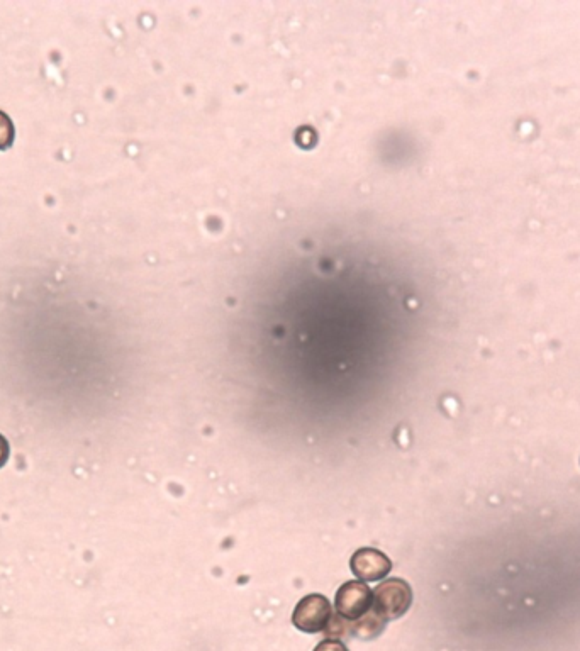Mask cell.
Returning a JSON list of instances; mask_svg holds the SVG:
<instances>
[{
  "label": "cell",
  "mask_w": 580,
  "mask_h": 651,
  "mask_svg": "<svg viewBox=\"0 0 580 651\" xmlns=\"http://www.w3.org/2000/svg\"><path fill=\"white\" fill-rule=\"evenodd\" d=\"M413 604V589L402 579L385 580L375 587L374 611L385 621L402 618Z\"/></svg>",
  "instance_id": "cell-1"
},
{
  "label": "cell",
  "mask_w": 580,
  "mask_h": 651,
  "mask_svg": "<svg viewBox=\"0 0 580 651\" xmlns=\"http://www.w3.org/2000/svg\"><path fill=\"white\" fill-rule=\"evenodd\" d=\"M333 621L331 602L321 594L304 597L292 614V624L304 633H321L330 628Z\"/></svg>",
  "instance_id": "cell-2"
},
{
  "label": "cell",
  "mask_w": 580,
  "mask_h": 651,
  "mask_svg": "<svg viewBox=\"0 0 580 651\" xmlns=\"http://www.w3.org/2000/svg\"><path fill=\"white\" fill-rule=\"evenodd\" d=\"M336 613L346 621H357L374 609V592L363 582H346L336 594Z\"/></svg>",
  "instance_id": "cell-3"
},
{
  "label": "cell",
  "mask_w": 580,
  "mask_h": 651,
  "mask_svg": "<svg viewBox=\"0 0 580 651\" xmlns=\"http://www.w3.org/2000/svg\"><path fill=\"white\" fill-rule=\"evenodd\" d=\"M353 574L367 582H377L391 572L392 562L374 548H360L350 560Z\"/></svg>",
  "instance_id": "cell-4"
},
{
  "label": "cell",
  "mask_w": 580,
  "mask_h": 651,
  "mask_svg": "<svg viewBox=\"0 0 580 651\" xmlns=\"http://www.w3.org/2000/svg\"><path fill=\"white\" fill-rule=\"evenodd\" d=\"M385 623L387 621L372 609L363 618L357 619L355 623H350V633L362 640H374L384 631Z\"/></svg>",
  "instance_id": "cell-5"
},
{
  "label": "cell",
  "mask_w": 580,
  "mask_h": 651,
  "mask_svg": "<svg viewBox=\"0 0 580 651\" xmlns=\"http://www.w3.org/2000/svg\"><path fill=\"white\" fill-rule=\"evenodd\" d=\"M14 143V124L6 112L0 111V151L9 150Z\"/></svg>",
  "instance_id": "cell-6"
},
{
  "label": "cell",
  "mask_w": 580,
  "mask_h": 651,
  "mask_svg": "<svg viewBox=\"0 0 580 651\" xmlns=\"http://www.w3.org/2000/svg\"><path fill=\"white\" fill-rule=\"evenodd\" d=\"M314 651H348V648H346L345 643H341L340 640H324L319 643L316 648H314Z\"/></svg>",
  "instance_id": "cell-7"
},
{
  "label": "cell",
  "mask_w": 580,
  "mask_h": 651,
  "mask_svg": "<svg viewBox=\"0 0 580 651\" xmlns=\"http://www.w3.org/2000/svg\"><path fill=\"white\" fill-rule=\"evenodd\" d=\"M9 457H11V446H9V441L0 434V468L6 465Z\"/></svg>",
  "instance_id": "cell-8"
}]
</instances>
